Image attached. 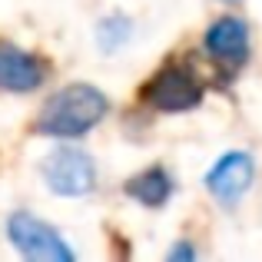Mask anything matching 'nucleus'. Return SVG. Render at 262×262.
<instances>
[{"label": "nucleus", "instance_id": "f257e3e1", "mask_svg": "<svg viewBox=\"0 0 262 262\" xmlns=\"http://www.w3.org/2000/svg\"><path fill=\"white\" fill-rule=\"evenodd\" d=\"M110 103L106 96L90 83H70L63 90L50 96L43 103L37 116V129L43 136H60V140H73V136H83L96 123L106 116Z\"/></svg>", "mask_w": 262, "mask_h": 262}, {"label": "nucleus", "instance_id": "f03ea898", "mask_svg": "<svg viewBox=\"0 0 262 262\" xmlns=\"http://www.w3.org/2000/svg\"><path fill=\"white\" fill-rule=\"evenodd\" d=\"M7 236L20 249L24 259L33 262H73V249L60 239V232L53 226H47L43 219L30 216V212H13L7 219Z\"/></svg>", "mask_w": 262, "mask_h": 262}, {"label": "nucleus", "instance_id": "7ed1b4c3", "mask_svg": "<svg viewBox=\"0 0 262 262\" xmlns=\"http://www.w3.org/2000/svg\"><path fill=\"white\" fill-rule=\"evenodd\" d=\"M40 173H43L47 189L57 192V196H86V192H93V186H96L93 160H90L83 149H73V146L53 149V153L43 160Z\"/></svg>", "mask_w": 262, "mask_h": 262}, {"label": "nucleus", "instance_id": "20e7f679", "mask_svg": "<svg viewBox=\"0 0 262 262\" xmlns=\"http://www.w3.org/2000/svg\"><path fill=\"white\" fill-rule=\"evenodd\" d=\"M143 100L163 113H186L203 103V83L189 67H163L143 90Z\"/></svg>", "mask_w": 262, "mask_h": 262}, {"label": "nucleus", "instance_id": "39448f33", "mask_svg": "<svg viewBox=\"0 0 262 262\" xmlns=\"http://www.w3.org/2000/svg\"><path fill=\"white\" fill-rule=\"evenodd\" d=\"M252 179H256V163H252V156L243 153V149H232V153H223L212 163V169L206 173V189L223 206H236L239 199L249 192Z\"/></svg>", "mask_w": 262, "mask_h": 262}, {"label": "nucleus", "instance_id": "423d86ee", "mask_svg": "<svg viewBox=\"0 0 262 262\" xmlns=\"http://www.w3.org/2000/svg\"><path fill=\"white\" fill-rule=\"evenodd\" d=\"M203 47L216 63L236 70V67H243L246 60H249V27L239 17H219L216 24L206 30Z\"/></svg>", "mask_w": 262, "mask_h": 262}, {"label": "nucleus", "instance_id": "0eeeda50", "mask_svg": "<svg viewBox=\"0 0 262 262\" xmlns=\"http://www.w3.org/2000/svg\"><path fill=\"white\" fill-rule=\"evenodd\" d=\"M43 83V63L33 53L0 43V86L10 93H33Z\"/></svg>", "mask_w": 262, "mask_h": 262}, {"label": "nucleus", "instance_id": "6e6552de", "mask_svg": "<svg viewBox=\"0 0 262 262\" xmlns=\"http://www.w3.org/2000/svg\"><path fill=\"white\" fill-rule=\"evenodd\" d=\"M126 192L136 199V203L156 209V206H163L169 196H173V179H169V173L163 166H149V169H143L140 176L129 179Z\"/></svg>", "mask_w": 262, "mask_h": 262}, {"label": "nucleus", "instance_id": "1a4fd4ad", "mask_svg": "<svg viewBox=\"0 0 262 262\" xmlns=\"http://www.w3.org/2000/svg\"><path fill=\"white\" fill-rule=\"evenodd\" d=\"M129 37H133V24H129V17H123V13L103 17L100 27H96V43H100L103 53H116Z\"/></svg>", "mask_w": 262, "mask_h": 262}, {"label": "nucleus", "instance_id": "9d476101", "mask_svg": "<svg viewBox=\"0 0 262 262\" xmlns=\"http://www.w3.org/2000/svg\"><path fill=\"white\" fill-rule=\"evenodd\" d=\"M196 256V249H192L189 243H179V246H173V249H169V259L173 262H179V259H192Z\"/></svg>", "mask_w": 262, "mask_h": 262}, {"label": "nucleus", "instance_id": "9b49d317", "mask_svg": "<svg viewBox=\"0 0 262 262\" xmlns=\"http://www.w3.org/2000/svg\"><path fill=\"white\" fill-rule=\"evenodd\" d=\"M226 4H239V0H226Z\"/></svg>", "mask_w": 262, "mask_h": 262}]
</instances>
